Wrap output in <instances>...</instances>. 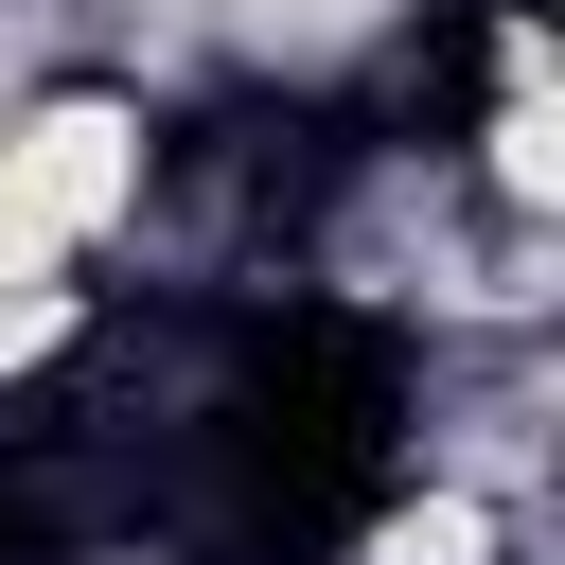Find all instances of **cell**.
<instances>
[{
    "instance_id": "cell-1",
    "label": "cell",
    "mask_w": 565,
    "mask_h": 565,
    "mask_svg": "<svg viewBox=\"0 0 565 565\" xmlns=\"http://www.w3.org/2000/svg\"><path fill=\"white\" fill-rule=\"evenodd\" d=\"M494 530H512V512H494L477 477H441V494H406V512L371 530V565H494Z\"/></svg>"
}]
</instances>
